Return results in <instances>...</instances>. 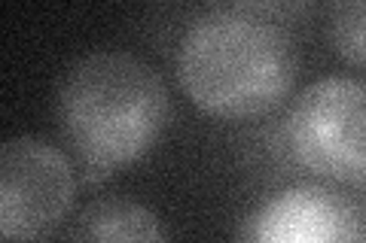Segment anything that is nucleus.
Here are the masks:
<instances>
[{
	"mask_svg": "<svg viewBox=\"0 0 366 243\" xmlns=\"http://www.w3.org/2000/svg\"><path fill=\"white\" fill-rule=\"evenodd\" d=\"M330 40L348 64L363 67V0H330Z\"/></svg>",
	"mask_w": 366,
	"mask_h": 243,
	"instance_id": "0eeeda50",
	"label": "nucleus"
},
{
	"mask_svg": "<svg viewBox=\"0 0 366 243\" xmlns=\"http://www.w3.org/2000/svg\"><path fill=\"white\" fill-rule=\"evenodd\" d=\"M74 165L40 137L0 143V240H43L74 207Z\"/></svg>",
	"mask_w": 366,
	"mask_h": 243,
	"instance_id": "20e7f679",
	"label": "nucleus"
},
{
	"mask_svg": "<svg viewBox=\"0 0 366 243\" xmlns=\"http://www.w3.org/2000/svg\"><path fill=\"white\" fill-rule=\"evenodd\" d=\"M59 131L89 182L134 165L171 122L162 76L129 52H92L59 86Z\"/></svg>",
	"mask_w": 366,
	"mask_h": 243,
	"instance_id": "f257e3e1",
	"label": "nucleus"
},
{
	"mask_svg": "<svg viewBox=\"0 0 366 243\" xmlns=\"http://www.w3.org/2000/svg\"><path fill=\"white\" fill-rule=\"evenodd\" d=\"M242 237L269 243H357L363 240V210L333 189L300 186L269 198L247 219Z\"/></svg>",
	"mask_w": 366,
	"mask_h": 243,
	"instance_id": "39448f33",
	"label": "nucleus"
},
{
	"mask_svg": "<svg viewBox=\"0 0 366 243\" xmlns=\"http://www.w3.org/2000/svg\"><path fill=\"white\" fill-rule=\"evenodd\" d=\"M74 240H162V225H159L156 213L144 204L125 201V198H107L95 201L79 213L76 225L67 231Z\"/></svg>",
	"mask_w": 366,
	"mask_h": 243,
	"instance_id": "423d86ee",
	"label": "nucleus"
},
{
	"mask_svg": "<svg viewBox=\"0 0 366 243\" xmlns=\"http://www.w3.org/2000/svg\"><path fill=\"white\" fill-rule=\"evenodd\" d=\"M300 76L296 46L278 25L247 13H208L177 46L187 98L217 119H257L278 110Z\"/></svg>",
	"mask_w": 366,
	"mask_h": 243,
	"instance_id": "f03ea898",
	"label": "nucleus"
},
{
	"mask_svg": "<svg viewBox=\"0 0 366 243\" xmlns=\"http://www.w3.org/2000/svg\"><path fill=\"white\" fill-rule=\"evenodd\" d=\"M366 88L360 79L330 76L308 86L287 115V146L305 170L363 189Z\"/></svg>",
	"mask_w": 366,
	"mask_h": 243,
	"instance_id": "7ed1b4c3",
	"label": "nucleus"
}]
</instances>
